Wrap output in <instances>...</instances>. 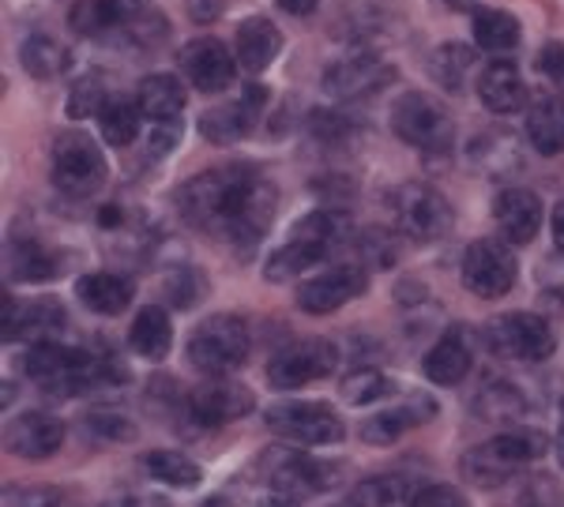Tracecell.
Wrapping results in <instances>:
<instances>
[{"mask_svg":"<svg viewBox=\"0 0 564 507\" xmlns=\"http://www.w3.org/2000/svg\"><path fill=\"white\" fill-rule=\"evenodd\" d=\"M275 188L252 166H218L188 180L177 192V207L199 230L223 233L226 241L252 249L275 214Z\"/></svg>","mask_w":564,"mask_h":507,"instance_id":"cell-1","label":"cell"},{"mask_svg":"<svg viewBox=\"0 0 564 507\" xmlns=\"http://www.w3.org/2000/svg\"><path fill=\"white\" fill-rule=\"evenodd\" d=\"M249 346H252L249 323L234 312H218V316H207V320L193 331L185 353L199 373L223 376V373H234L238 365H245Z\"/></svg>","mask_w":564,"mask_h":507,"instance_id":"cell-2","label":"cell"},{"mask_svg":"<svg viewBox=\"0 0 564 507\" xmlns=\"http://www.w3.org/2000/svg\"><path fill=\"white\" fill-rule=\"evenodd\" d=\"M545 451V437L531 429L520 432H505V437H494L489 443H478L475 451L463 455V474L467 482H475L481 488L505 485L512 474H520L527 463H534Z\"/></svg>","mask_w":564,"mask_h":507,"instance_id":"cell-3","label":"cell"},{"mask_svg":"<svg viewBox=\"0 0 564 507\" xmlns=\"http://www.w3.org/2000/svg\"><path fill=\"white\" fill-rule=\"evenodd\" d=\"M23 368L34 384L53 395H79L102 376V361H95L87 350L57 346V342H39L23 357Z\"/></svg>","mask_w":564,"mask_h":507,"instance_id":"cell-4","label":"cell"},{"mask_svg":"<svg viewBox=\"0 0 564 507\" xmlns=\"http://www.w3.org/2000/svg\"><path fill=\"white\" fill-rule=\"evenodd\" d=\"M391 132L417 151H448L452 140H456L452 117L430 95H422V90H406L391 106Z\"/></svg>","mask_w":564,"mask_h":507,"instance_id":"cell-5","label":"cell"},{"mask_svg":"<svg viewBox=\"0 0 564 507\" xmlns=\"http://www.w3.org/2000/svg\"><path fill=\"white\" fill-rule=\"evenodd\" d=\"M106 180V158L87 132H61L53 143V185L68 196H90Z\"/></svg>","mask_w":564,"mask_h":507,"instance_id":"cell-6","label":"cell"},{"mask_svg":"<svg viewBox=\"0 0 564 507\" xmlns=\"http://www.w3.org/2000/svg\"><path fill=\"white\" fill-rule=\"evenodd\" d=\"M516 278H520V260L505 241L481 238L467 244V252H463V283H467L470 294L494 301V297H505L516 286Z\"/></svg>","mask_w":564,"mask_h":507,"instance_id":"cell-7","label":"cell"},{"mask_svg":"<svg viewBox=\"0 0 564 507\" xmlns=\"http://www.w3.org/2000/svg\"><path fill=\"white\" fill-rule=\"evenodd\" d=\"M263 418L271 432L305 443V448H327L343 440V421L327 403H275L268 406Z\"/></svg>","mask_w":564,"mask_h":507,"instance_id":"cell-8","label":"cell"},{"mask_svg":"<svg viewBox=\"0 0 564 507\" xmlns=\"http://www.w3.org/2000/svg\"><path fill=\"white\" fill-rule=\"evenodd\" d=\"M339 365V350L327 339H302L282 346L268 365V384L279 387V392H294V387H305L313 379H324L327 373H335Z\"/></svg>","mask_w":564,"mask_h":507,"instance_id":"cell-9","label":"cell"},{"mask_svg":"<svg viewBox=\"0 0 564 507\" xmlns=\"http://www.w3.org/2000/svg\"><path fill=\"white\" fill-rule=\"evenodd\" d=\"M391 203H395V222L406 238L436 241L452 230V203L436 192L433 185H417V180H411V185L399 188Z\"/></svg>","mask_w":564,"mask_h":507,"instance_id":"cell-10","label":"cell"},{"mask_svg":"<svg viewBox=\"0 0 564 507\" xmlns=\"http://www.w3.org/2000/svg\"><path fill=\"white\" fill-rule=\"evenodd\" d=\"M489 346L512 361H527V365H539L553 353L557 339H553L550 323L534 312H508L494 320L489 328Z\"/></svg>","mask_w":564,"mask_h":507,"instance_id":"cell-11","label":"cell"},{"mask_svg":"<svg viewBox=\"0 0 564 507\" xmlns=\"http://www.w3.org/2000/svg\"><path fill=\"white\" fill-rule=\"evenodd\" d=\"M391 79H395V68L388 60H380L377 53H354L324 71V90L339 102H354V98L384 90Z\"/></svg>","mask_w":564,"mask_h":507,"instance_id":"cell-12","label":"cell"},{"mask_svg":"<svg viewBox=\"0 0 564 507\" xmlns=\"http://www.w3.org/2000/svg\"><path fill=\"white\" fill-rule=\"evenodd\" d=\"M263 102H268V90L263 87H245V95L230 106H218V110H207L199 117V132H204L207 143H218V147H230V143L245 140L252 129H257Z\"/></svg>","mask_w":564,"mask_h":507,"instance_id":"cell-13","label":"cell"},{"mask_svg":"<svg viewBox=\"0 0 564 507\" xmlns=\"http://www.w3.org/2000/svg\"><path fill=\"white\" fill-rule=\"evenodd\" d=\"M366 286H369L366 271L343 264V267H332V271H324V275H316L297 286V305L313 316H327V312L343 309L347 301H354L358 294H366Z\"/></svg>","mask_w":564,"mask_h":507,"instance_id":"cell-14","label":"cell"},{"mask_svg":"<svg viewBox=\"0 0 564 507\" xmlns=\"http://www.w3.org/2000/svg\"><path fill=\"white\" fill-rule=\"evenodd\" d=\"M268 482L282 500H305V496L332 488V466L308 455H294V451H275L268 459Z\"/></svg>","mask_w":564,"mask_h":507,"instance_id":"cell-15","label":"cell"},{"mask_svg":"<svg viewBox=\"0 0 564 507\" xmlns=\"http://www.w3.org/2000/svg\"><path fill=\"white\" fill-rule=\"evenodd\" d=\"M177 65L196 90H204V95H218V90H226L234 84V68H238V60H234V53L226 49L218 38H196L181 49Z\"/></svg>","mask_w":564,"mask_h":507,"instance_id":"cell-16","label":"cell"},{"mask_svg":"<svg viewBox=\"0 0 564 507\" xmlns=\"http://www.w3.org/2000/svg\"><path fill=\"white\" fill-rule=\"evenodd\" d=\"M494 219L508 244H531L542 230L545 207L531 188H505L494 203Z\"/></svg>","mask_w":564,"mask_h":507,"instance_id":"cell-17","label":"cell"},{"mask_svg":"<svg viewBox=\"0 0 564 507\" xmlns=\"http://www.w3.org/2000/svg\"><path fill=\"white\" fill-rule=\"evenodd\" d=\"M252 410V395L249 387L230 384V379H212V384L196 387L188 395V414L199 425H226V421H238L245 414Z\"/></svg>","mask_w":564,"mask_h":507,"instance_id":"cell-18","label":"cell"},{"mask_svg":"<svg viewBox=\"0 0 564 507\" xmlns=\"http://www.w3.org/2000/svg\"><path fill=\"white\" fill-rule=\"evenodd\" d=\"M61 440H65V425L53 414H23L4 432V448L20 459H50Z\"/></svg>","mask_w":564,"mask_h":507,"instance_id":"cell-19","label":"cell"},{"mask_svg":"<svg viewBox=\"0 0 564 507\" xmlns=\"http://www.w3.org/2000/svg\"><path fill=\"white\" fill-rule=\"evenodd\" d=\"M61 328H65V309L53 297H42V301H12V297H4V320H0L4 339H34V334Z\"/></svg>","mask_w":564,"mask_h":507,"instance_id":"cell-20","label":"cell"},{"mask_svg":"<svg viewBox=\"0 0 564 507\" xmlns=\"http://www.w3.org/2000/svg\"><path fill=\"white\" fill-rule=\"evenodd\" d=\"M478 98L489 113H520L527 106V84L520 76V68L512 60H494L486 71L478 76Z\"/></svg>","mask_w":564,"mask_h":507,"instance_id":"cell-21","label":"cell"},{"mask_svg":"<svg viewBox=\"0 0 564 507\" xmlns=\"http://www.w3.org/2000/svg\"><path fill=\"white\" fill-rule=\"evenodd\" d=\"M470 361H475V350H470L467 331L452 328V331L441 334V342H436L430 353H425L422 368L433 384L448 387V384H459V379L470 373Z\"/></svg>","mask_w":564,"mask_h":507,"instance_id":"cell-22","label":"cell"},{"mask_svg":"<svg viewBox=\"0 0 564 507\" xmlns=\"http://www.w3.org/2000/svg\"><path fill=\"white\" fill-rule=\"evenodd\" d=\"M279 53H282V34L271 20L252 15V20H245L238 26V65L249 71V76L268 68Z\"/></svg>","mask_w":564,"mask_h":507,"instance_id":"cell-23","label":"cell"},{"mask_svg":"<svg viewBox=\"0 0 564 507\" xmlns=\"http://www.w3.org/2000/svg\"><path fill=\"white\" fill-rule=\"evenodd\" d=\"M135 15H140V0H79V4L72 8L68 23L76 34L95 38V34H106V31H117V26L132 23Z\"/></svg>","mask_w":564,"mask_h":507,"instance_id":"cell-24","label":"cell"},{"mask_svg":"<svg viewBox=\"0 0 564 507\" xmlns=\"http://www.w3.org/2000/svg\"><path fill=\"white\" fill-rule=\"evenodd\" d=\"M132 294L135 289L129 278L109 275V271H95V275H84L76 283V297L98 316H121L132 305Z\"/></svg>","mask_w":564,"mask_h":507,"instance_id":"cell-25","label":"cell"},{"mask_svg":"<svg viewBox=\"0 0 564 507\" xmlns=\"http://www.w3.org/2000/svg\"><path fill=\"white\" fill-rule=\"evenodd\" d=\"M327 252H332L327 244L302 238V233H290V241L282 244L279 252H271V260L263 264V275H268V283H286V278H297V275H305L308 267L321 264Z\"/></svg>","mask_w":564,"mask_h":507,"instance_id":"cell-26","label":"cell"},{"mask_svg":"<svg viewBox=\"0 0 564 507\" xmlns=\"http://www.w3.org/2000/svg\"><path fill=\"white\" fill-rule=\"evenodd\" d=\"M129 346L140 353L143 361H162L174 346V323H170L166 309L148 305V309L135 312L132 328H129Z\"/></svg>","mask_w":564,"mask_h":507,"instance_id":"cell-27","label":"cell"},{"mask_svg":"<svg viewBox=\"0 0 564 507\" xmlns=\"http://www.w3.org/2000/svg\"><path fill=\"white\" fill-rule=\"evenodd\" d=\"M140 113L154 124H174L181 110H185V87L177 76H148L135 90Z\"/></svg>","mask_w":564,"mask_h":507,"instance_id":"cell-28","label":"cell"},{"mask_svg":"<svg viewBox=\"0 0 564 507\" xmlns=\"http://www.w3.org/2000/svg\"><path fill=\"white\" fill-rule=\"evenodd\" d=\"M436 406L433 398H414L411 406H403V410H384V414H372V418L361 425V440L366 443H395L403 432H411L414 425H422L425 418H433Z\"/></svg>","mask_w":564,"mask_h":507,"instance_id":"cell-29","label":"cell"},{"mask_svg":"<svg viewBox=\"0 0 564 507\" xmlns=\"http://www.w3.org/2000/svg\"><path fill=\"white\" fill-rule=\"evenodd\" d=\"M527 140L539 155H561L564 151V102L561 98H542L527 113Z\"/></svg>","mask_w":564,"mask_h":507,"instance_id":"cell-30","label":"cell"},{"mask_svg":"<svg viewBox=\"0 0 564 507\" xmlns=\"http://www.w3.org/2000/svg\"><path fill=\"white\" fill-rule=\"evenodd\" d=\"M140 102L135 98H124V95H109L102 113H98V129H102L106 143L113 147H129V143L140 135Z\"/></svg>","mask_w":564,"mask_h":507,"instance_id":"cell-31","label":"cell"},{"mask_svg":"<svg viewBox=\"0 0 564 507\" xmlns=\"http://www.w3.org/2000/svg\"><path fill=\"white\" fill-rule=\"evenodd\" d=\"M475 42L489 53H508L520 45V20L512 12H500V8H478L475 12Z\"/></svg>","mask_w":564,"mask_h":507,"instance_id":"cell-32","label":"cell"},{"mask_svg":"<svg viewBox=\"0 0 564 507\" xmlns=\"http://www.w3.org/2000/svg\"><path fill=\"white\" fill-rule=\"evenodd\" d=\"M8 271L20 283H45V278H53L61 271V260L39 241H12V249H8Z\"/></svg>","mask_w":564,"mask_h":507,"instance_id":"cell-33","label":"cell"},{"mask_svg":"<svg viewBox=\"0 0 564 507\" xmlns=\"http://www.w3.org/2000/svg\"><path fill=\"white\" fill-rule=\"evenodd\" d=\"M475 68V49L470 45H463V42H444V45H436L433 49V57H430V71H433V79L441 84L448 95H459L463 84H467V71Z\"/></svg>","mask_w":564,"mask_h":507,"instance_id":"cell-34","label":"cell"},{"mask_svg":"<svg viewBox=\"0 0 564 507\" xmlns=\"http://www.w3.org/2000/svg\"><path fill=\"white\" fill-rule=\"evenodd\" d=\"M20 60H23V68L31 71L34 79H53V76H61V71H65L68 49L53 38V34H31V38L23 42V49H20Z\"/></svg>","mask_w":564,"mask_h":507,"instance_id":"cell-35","label":"cell"},{"mask_svg":"<svg viewBox=\"0 0 564 507\" xmlns=\"http://www.w3.org/2000/svg\"><path fill=\"white\" fill-rule=\"evenodd\" d=\"M148 474L170 488H196L204 482V470H199L193 459L181 455V451H166V448L148 455Z\"/></svg>","mask_w":564,"mask_h":507,"instance_id":"cell-36","label":"cell"},{"mask_svg":"<svg viewBox=\"0 0 564 507\" xmlns=\"http://www.w3.org/2000/svg\"><path fill=\"white\" fill-rule=\"evenodd\" d=\"M354 507H411L414 496H406V482L395 477H372L347 496Z\"/></svg>","mask_w":564,"mask_h":507,"instance_id":"cell-37","label":"cell"},{"mask_svg":"<svg viewBox=\"0 0 564 507\" xmlns=\"http://www.w3.org/2000/svg\"><path fill=\"white\" fill-rule=\"evenodd\" d=\"M391 392L388 376H380L377 368H358V373H350L347 379L339 384V395L343 403L350 406H369V403H380Z\"/></svg>","mask_w":564,"mask_h":507,"instance_id":"cell-38","label":"cell"},{"mask_svg":"<svg viewBox=\"0 0 564 507\" xmlns=\"http://www.w3.org/2000/svg\"><path fill=\"white\" fill-rule=\"evenodd\" d=\"M475 410L481 418H494V421H512L523 414V395L508 384H494V387H481Z\"/></svg>","mask_w":564,"mask_h":507,"instance_id":"cell-39","label":"cell"},{"mask_svg":"<svg viewBox=\"0 0 564 507\" xmlns=\"http://www.w3.org/2000/svg\"><path fill=\"white\" fill-rule=\"evenodd\" d=\"M102 106H106V90H102V79L98 76H84V79H76V87H72V95H68V117H90V113H102Z\"/></svg>","mask_w":564,"mask_h":507,"instance_id":"cell-40","label":"cell"},{"mask_svg":"<svg viewBox=\"0 0 564 507\" xmlns=\"http://www.w3.org/2000/svg\"><path fill=\"white\" fill-rule=\"evenodd\" d=\"M0 507H61V493L45 485H31V488H4V500Z\"/></svg>","mask_w":564,"mask_h":507,"instance_id":"cell-41","label":"cell"},{"mask_svg":"<svg viewBox=\"0 0 564 507\" xmlns=\"http://www.w3.org/2000/svg\"><path fill=\"white\" fill-rule=\"evenodd\" d=\"M523 507H557L561 504V488L553 477H531V482H523L520 496H516Z\"/></svg>","mask_w":564,"mask_h":507,"instance_id":"cell-42","label":"cell"},{"mask_svg":"<svg viewBox=\"0 0 564 507\" xmlns=\"http://www.w3.org/2000/svg\"><path fill=\"white\" fill-rule=\"evenodd\" d=\"M534 65H539L542 79H550L553 87H564V42H545Z\"/></svg>","mask_w":564,"mask_h":507,"instance_id":"cell-43","label":"cell"},{"mask_svg":"<svg viewBox=\"0 0 564 507\" xmlns=\"http://www.w3.org/2000/svg\"><path fill=\"white\" fill-rule=\"evenodd\" d=\"M411 507H467V496L456 485H430L422 493H414Z\"/></svg>","mask_w":564,"mask_h":507,"instance_id":"cell-44","label":"cell"},{"mask_svg":"<svg viewBox=\"0 0 564 507\" xmlns=\"http://www.w3.org/2000/svg\"><path fill=\"white\" fill-rule=\"evenodd\" d=\"M87 425H90V432H95V437H113V440H132L135 437L132 425L124 418H113V414H90Z\"/></svg>","mask_w":564,"mask_h":507,"instance_id":"cell-45","label":"cell"},{"mask_svg":"<svg viewBox=\"0 0 564 507\" xmlns=\"http://www.w3.org/2000/svg\"><path fill=\"white\" fill-rule=\"evenodd\" d=\"M313 129L316 135H327V140H343L350 129H354V121L350 117H343V113H313Z\"/></svg>","mask_w":564,"mask_h":507,"instance_id":"cell-46","label":"cell"},{"mask_svg":"<svg viewBox=\"0 0 564 507\" xmlns=\"http://www.w3.org/2000/svg\"><path fill=\"white\" fill-rule=\"evenodd\" d=\"M542 289H545V294H553V297H561V301H564V252H561V256H553V260H545V264H542Z\"/></svg>","mask_w":564,"mask_h":507,"instance_id":"cell-47","label":"cell"},{"mask_svg":"<svg viewBox=\"0 0 564 507\" xmlns=\"http://www.w3.org/2000/svg\"><path fill=\"white\" fill-rule=\"evenodd\" d=\"M181 135V124H154V135H151V155H166L170 147L177 143Z\"/></svg>","mask_w":564,"mask_h":507,"instance_id":"cell-48","label":"cell"},{"mask_svg":"<svg viewBox=\"0 0 564 507\" xmlns=\"http://www.w3.org/2000/svg\"><path fill=\"white\" fill-rule=\"evenodd\" d=\"M316 4H321V0H275L279 12H290V15H308V12H316Z\"/></svg>","mask_w":564,"mask_h":507,"instance_id":"cell-49","label":"cell"},{"mask_svg":"<svg viewBox=\"0 0 564 507\" xmlns=\"http://www.w3.org/2000/svg\"><path fill=\"white\" fill-rule=\"evenodd\" d=\"M553 241H557V249L564 252V199H561V203L557 207H553Z\"/></svg>","mask_w":564,"mask_h":507,"instance_id":"cell-50","label":"cell"},{"mask_svg":"<svg viewBox=\"0 0 564 507\" xmlns=\"http://www.w3.org/2000/svg\"><path fill=\"white\" fill-rule=\"evenodd\" d=\"M124 507H166V504H162V500H143V496H140V500H129Z\"/></svg>","mask_w":564,"mask_h":507,"instance_id":"cell-51","label":"cell"},{"mask_svg":"<svg viewBox=\"0 0 564 507\" xmlns=\"http://www.w3.org/2000/svg\"><path fill=\"white\" fill-rule=\"evenodd\" d=\"M448 8H463V4H470V0H444Z\"/></svg>","mask_w":564,"mask_h":507,"instance_id":"cell-52","label":"cell"},{"mask_svg":"<svg viewBox=\"0 0 564 507\" xmlns=\"http://www.w3.org/2000/svg\"><path fill=\"white\" fill-rule=\"evenodd\" d=\"M561 448H564V418H561Z\"/></svg>","mask_w":564,"mask_h":507,"instance_id":"cell-53","label":"cell"},{"mask_svg":"<svg viewBox=\"0 0 564 507\" xmlns=\"http://www.w3.org/2000/svg\"><path fill=\"white\" fill-rule=\"evenodd\" d=\"M339 507H354V504H350V500H343V504H339Z\"/></svg>","mask_w":564,"mask_h":507,"instance_id":"cell-54","label":"cell"}]
</instances>
